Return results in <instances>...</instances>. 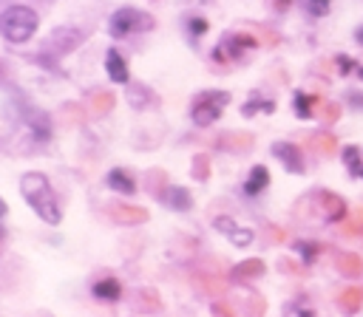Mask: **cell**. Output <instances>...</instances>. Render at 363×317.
<instances>
[{
    "label": "cell",
    "mask_w": 363,
    "mask_h": 317,
    "mask_svg": "<svg viewBox=\"0 0 363 317\" xmlns=\"http://www.w3.org/2000/svg\"><path fill=\"white\" fill-rule=\"evenodd\" d=\"M20 192H23V198L28 201V207H31V209L45 221V224L57 226V224L62 221L60 198H57V192H54L51 181H48L43 173H37V170L26 173V175L20 178Z\"/></svg>",
    "instance_id": "obj_1"
},
{
    "label": "cell",
    "mask_w": 363,
    "mask_h": 317,
    "mask_svg": "<svg viewBox=\"0 0 363 317\" xmlns=\"http://www.w3.org/2000/svg\"><path fill=\"white\" fill-rule=\"evenodd\" d=\"M40 25V17L34 8L28 6H9L3 14H0V31L9 42H26L34 37Z\"/></svg>",
    "instance_id": "obj_2"
},
{
    "label": "cell",
    "mask_w": 363,
    "mask_h": 317,
    "mask_svg": "<svg viewBox=\"0 0 363 317\" xmlns=\"http://www.w3.org/2000/svg\"><path fill=\"white\" fill-rule=\"evenodd\" d=\"M227 102H230V93H227V91H204V93H199V96L193 99V108H190L193 122L201 125V127L213 125V122L221 116V110H224Z\"/></svg>",
    "instance_id": "obj_3"
},
{
    "label": "cell",
    "mask_w": 363,
    "mask_h": 317,
    "mask_svg": "<svg viewBox=\"0 0 363 317\" xmlns=\"http://www.w3.org/2000/svg\"><path fill=\"white\" fill-rule=\"evenodd\" d=\"M150 25H153V17L139 11V8H119L108 20V31L113 37H125V34H133V31H147Z\"/></svg>",
    "instance_id": "obj_4"
},
{
    "label": "cell",
    "mask_w": 363,
    "mask_h": 317,
    "mask_svg": "<svg viewBox=\"0 0 363 317\" xmlns=\"http://www.w3.org/2000/svg\"><path fill=\"white\" fill-rule=\"evenodd\" d=\"M315 201H318V212H320L323 218H329V221H340V218L346 215V201H343L340 195L329 192V190L315 192Z\"/></svg>",
    "instance_id": "obj_5"
},
{
    "label": "cell",
    "mask_w": 363,
    "mask_h": 317,
    "mask_svg": "<svg viewBox=\"0 0 363 317\" xmlns=\"http://www.w3.org/2000/svg\"><path fill=\"white\" fill-rule=\"evenodd\" d=\"M272 153L281 158V164H284L289 173H303V170H306L303 156H301V150H298L295 144H289V142H275V144H272Z\"/></svg>",
    "instance_id": "obj_6"
},
{
    "label": "cell",
    "mask_w": 363,
    "mask_h": 317,
    "mask_svg": "<svg viewBox=\"0 0 363 317\" xmlns=\"http://www.w3.org/2000/svg\"><path fill=\"white\" fill-rule=\"evenodd\" d=\"M105 71H108V76L113 79V82H128V65H125V59H122V54L116 51V48H108V54H105Z\"/></svg>",
    "instance_id": "obj_7"
},
{
    "label": "cell",
    "mask_w": 363,
    "mask_h": 317,
    "mask_svg": "<svg viewBox=\"0 0 363 317\" xmlns=\"http://www.w3.org/2000/svg\"><path fill=\"white\" fill-rule=\"evenodd\" d=\"M337 306H340L343 314H357L360 306H363V289H357V286L343 289V292L337 294Z\"/></svg>",
    "instance_id": "obj_8"
},
{
    "label": "cell",
    "mask_w": 363,
    "mask_h": 317,
    "mask_svg": "<svg viewBox=\"0 0 363 317\" xmlns=\"http://www.w3.org/2000/svg\"><path fill=\"white\" fill-rule=\"evenodd\" d=\"M335 266H337V272L346 275V277L363 275V260H360V255H354V252H340L337 260H335Z\"/></svg>",
    "instance_id": "obj_9"
},
{
    "label": "cell",
    "mask_w": 363,
    "mask_h": 317,
    "mask_svg": "<svg viewBox=\"0 0 363 317\" xmlns=\"http://www.w3.org/2000/svg\"><path fill=\"white\" fill-rule=\"evenodd\" d=\"M108 187L116 190V192H122V195H133L136 192V181L125 170H119V167L108 173Z\"/></svg>",
    "instance_id": "obj_10"
},
{
    "label": "cell",
    "mask_w": 363,
    "mask_h": 317,
    "mask_svg": "<svg viewBox=\"0 0 363 317\" xmlns=\"http://www.w3.org/2000/svg\"><path fill=\"white\" fill-rule=\"evenodd\" d=\"M267 184H269V170H267L264 164H255V167L250 170V175H247L244 190H247L250 195H258V192H261Z\"/></svg>",
    "instance_id": "obj_11"
},
{
    "label": "cell",
    "mask_w": 363,
    "mask_h": 317,
    "mask_svg": "<svg viewBox=\"0 0 363 317\" xmlns=\"http://www.w3.org/2000/svg\"><path fill=\"white\" fill-rule=\"evenodd\" d=\"M94 294L102 297V300H119L122 286H119V280H113V277H102V280L94 283Z\"/></svg>",
    "instance_id": "obj_12"
},
{
    "label": "cell",
    "mask_w": 363,
    "mask_h": 317,
    "mask_svg": "<svg viewBox=\"0 0 363 317\" xmlns=\"http://www.w3.org/2000/svg\"><path fill=\"white\" fill-rule=\"evenodd\" d=\"M309 147H312V150H318L320 156H329V153H335V147H337V139H335L332 133H312V139H309Z\"/></svg>",
    "instance_id": "obj_13"
},
{
    "label": "cell",
    "mask_w": 363,
    "mask_h": 317,
    "mask_svg": "<svg viewBox=\"0 0 363 317\" xmlns=\"http://www.w3.org/2000/svg\"><path fill=\"white\" fill-rule=\"evenodd\" d=\"M343 164L352 170V175H360V178H363V150H360V147L349 144V147L343 150Z\"/></svg>",
    "instance_id": "obj_14"
},
{
    "label": "cell",
    "mask_w": 363,
    "mask_h": 317,
    "mask_svg": "<svg viewBox=\"0 0 363 317\" xmlns=\"http://www.w3.org/2000/svg\"><path fill=\"white\" fill-rule=\"evenodd\" d=\"M315 105H318V96H309V93H295V113L301 119H312L315 116Z\"/></svg>",
    "instance_id": "obj_15"
},
{
    "label": "cell",
    "mask_w": 363,
    "mask_h": 317,
    "mask_svg": "<svg viewBox=\"0 0 363 317\" xmlns=\"http://www.w3.org/2000/svg\"><path fill=\"white\" fill-rule=\"evenodd\" d=\"M167 204L173 207V209H190V192L187 190H182V187H170V192H167Z\"/></svg>",
    "instance_id": "obj_16"
},
{
    "label": "cell",
    "mask_w": 363,
    "mask_h": 317,
    "mask_svg": "<svg viewBox=\"0 0 363 317\" xmlns=\"http://www.w3.org/2000/svg\"><path fill=\"white\" fill-rule=\"evenodd\" d=\"M224 235H227V238H230L235 246H247V243L252 241V232H250V229H241L238 224H233V226H230Z\"/></svg>",
    "instance_id": "obj_17"
},
{
    "label": "cell",
    "mask_w": 363,
    "mask_h": 317,
    "mask_svg": "<svg viewBox=\"0 0 363 317\" xmlns=\"http://www.w3.org/2000/svg\"><path fill=\"white\" fill-rule=\"evenodd\" d=\"M340 232H343V235H360V232H363V207L352 212V218L343 224Z\"/></svg>",
    "instance_id": "obj_18"
},
{
    "label": "cell",
    "mask_w": 363,
    "mask_h": 317,
    "mask_svg": "<svg viewBox=\"0 0 363 317\" xmlns=\"http://www.w3.org/2000/svg\"><path fill=\"white\" fill-rule=\"evenodd\" d=\"M261 272H264V263H261V260H244V263L235 266V275H238V277H255V275H261Z\"/></svg>",
    "instance_id": "obj_19"
},
{
    "label": "cell",
    "mask_w": 363,
    "mask_h": 317,
    "mask_svg": "<svg viewBox=\"0 0 363 317\" xmlns=\"http://www.w3.org/2000/svg\"><path fill=\"white\" fill-rule=\"evenodd\" d=\"M258 108H261V110H267V113H272V110H275V102H267V99H252V102H247V105H244V116H252Z\"/></svg>",
    "instance_id": "obj_20"
},
{
    "label": "cell",
    "mask_w": 363,
    "mask_h": 317,
    "mask_svg": "<svg viewBox=\"0 0 363 317\" xmlns=\"http://www.w3.org/2000/svg\"><path fill=\"white\" fill-rule=\"evenodd\" d=\"M329 6H332V0H306V8H309L312 17H323V14H329Z\"/></svg>",
    "instance_id": "obj_21"
},
{
    "label": "cell",
    "mask_w": 363,
    "mask_h": 317,
    "mask_svg": "<svg viewBox=\"0 0 363 317\" xmlns=\"http://www.w3.org/2000/svg\"><path fill=\"white\" fill-rule=\"evenodd\" d=\"M320 116H323V122H326V125L337 122V119H340V105H337V102H326V105H323V113H320Z\"/></svg>",
    "instance_id": "obj_22"
},
{
    "label": "cell",
    "mask_w": 363,
    "mask_h": 317,
    "mask_svg": "<svg viewBox=\"0 0 363 317\" xmlns=\"http://www.w3.org/2000/svg\"><path fill=\"white\" fill-rule=\"evenodd\" d=\"M298 249H301V255L306 258V263H312L323 246H320V243H298Z\"/></svg>",
    "instance_id": "obj_23"
},
{
    "label": "cell",
    "mask_w": 363,
    "mask_h": 317,
    "mask_svg": "<svg viewBox=\"0 0 363 317\" xmlns=\"http://www.w3.org/2000/svg\"><path fill=\"white\" fill-rule=\"evenodd\" d=\"M335 65H337L340 74H352V71H354V59H349L346 54H337V57H335Z\"/></svg>",
    "instance_id": "obj_24"
},
{
    "label": "cell",
    "mask_w": 363,
    "mask_h": 317,
    "mask_svg": "<svg viewBox=\"0 0 363 317\" xmlns=\"http://www.w3.org/2000/svg\"><path fill=\"white\" fill-rule=\"evenodd\" d=\"M204 31H207V20L193 17V20H190V34H204Z\"/></svg>",
    "instance_id": "obj_25"
},
{
    "label": "cell",
    "mask_w": 363,
    "mask_h": 317,
    "mask_svg": "<svg viewBox=\"0 0 363 317\" xmlns=\"http://www.w3.org/2000/svg\"><path fill=\"white\" fill-rule=\"evenodd\" d=\"M349 105H354V108H363V93H349Z\"/></svg>",
    "instance_id": "obj_26"
},
{
    "label": "cell",
    "mask_w": 363,
    "mask_h": 317,
    "mask_svg": "<svg viewBox=\"0 0 363 317\" xmlns=\"http://www.w3.org/2000/svg\"><path fill=\"white\" fill-rule=\"evenodd\" d=\"M289 6V0H275V8H286Z\"/></svg>",
    "instance_id": "obj_27"
},
{
    "label": "cell",
    "mask_w": 363,
    "mask_h": 317,
    "mask_svg": "<svg viewBox=\"0 0 363 317\" xmlns=\"http://www.w3.org/2000/svg\"><path fill=\"white\" fill-rule=\"evenodd\" d=\"M354 40H357V42H360V45H363V25H360V28H357V34H354Z\"/></svg>",
    "instance_id": "obj_28"
},
{
    "label": "cell",
    "mask_w": 363,
    "mask_h": 317,
    "mask_svg": "<svg viewBox=\"0 0 363 317\" xmlns=\"http://www.w3.org/2000/svg\"><path fill=\"white\" fill-rule=\"evenodd\" d=\"M0 215H6V201L0 198Z\"/></svg>",
    "instance_id": "obj_29"
},
{
    "label": "cell",
    "mask_w": 363,
    "mask_h": 317,
    "mask_svg": "<svg viewBox=\"0 0 363 317\" xmlns=\"http://www.w3.org/2000/svg\"><path fill=\"white\" fill-rule=\"evenodd\" d=\"M357 76H360V79H363V65H357Z\"/></svg>",
    "instance_id": "obj_30"
}]
</instances>
